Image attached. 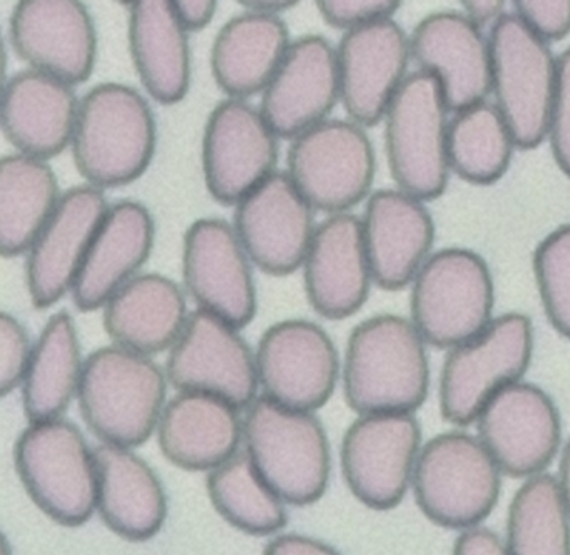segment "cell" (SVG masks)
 I'll list each match as a JSON object with an SVG mask.
<instances>
[{
    "label": "cell",
    "instance_id": "1",
    "mask_svg": "<svg viewBox=\"0 0 570 555\" xmlns=\"http://www.w3.org/2000/svg\"><path fill=\"white\" fill-rule=\"evenodd\" d=\"M429 388L426 343L412 320L376 314L355 327L343 361V391L353 411L413 413Z\"/></svg>",
    "mask_w": 570,
    "mask_h": 555
},
{
    "label": "cell",
    "instance_id": "2",
    "mask_svg": "<svg viewBox=\"0 0 570 555\" xmlns=\"http://www.w3.org/2000/svg\"><path fill=\"white\" fill-rule=\"evenodd\" d=\"M148 100L126 84L105 82L81 99L71 149L89 186H126L148 171L156 150Z\"/></svg>",
    "mask_w": 570,
    "mask_h": 555
},
{
    "label": "cell",
    "instance_id": "3",
    "mask_svg": "<svg viewBox=\"0 0 570 555\" xmlns=\"http://www.w3.org/2000/svg\"><path fill=\"white\" fill-rule=\"evenodd\" d=\"M166 387L168 378L151 358L116 344L99 348L82 368L79 411L102 444L139 447L158 428Z\"/></svg>",
    "mask_w": 570,
    "mask_h": 555
},
{
    "label": "cell",
    "instance_id": "4",
    "mask_svg": "<svg viewBox=\"0 0 570 555\" xmlns=\"http://www.w3.org/2000/svg\"><path fill=\"white\" fill-rule=\"evenodd\" d=\"M243 440L256 471L285 504L305 507L325 495L332 455L315 415L256 398L246 408Z\"/></svg>",
    "mask_w": 570,
    "mask_h": 555
},
{
    "label": "cell",
    "instance_id": "5",
    "mask_svg": "<svg viewBox=\"0 0 570 555\" xmlns=\"http://www.w3.org/2000/svg\"><path fill=\"white\" fill-rule=\"evenodd\" d=\"M493 308L492 271L466 247L436 251L412 281L410 320L432 347L452 350L472 340L495 320Z\"/></svg>",
    "mask_w": 570,
    "mask_h": 555
},
{
    "label": "cell",
    "instance_id": "6",
    "mask_svg": "<svg viewBox=\"0 0 570 555\" xmlns=\"http://www.w3.org/2000/svg\"><path fill=\"white\" fill-rule=\"evenodd\" d=\"M14 458L26 491L51 520L79 527L98 510L95 450L71 421L31 423L16 444Z\"/></svg>",
    "mask_w": 570,
    "mask_h": 555
},
{
    "label": "cell",
    "instance_id": "7",
    "mask_svg": "<svg viewBox=\"0 0 570 555\" xmlns=\"http://www.w3.org/2000/svg\"><path fill=\"white\" fill-rule=\"evenodd\" d=\"M449 106L439 82L416 70L393 97L385 119V150L396 189L433 201L450 177Z\"/></svg>",
    "mask_w": 570,
    "mask_h": 555
},
{
    "label": "cell",
    "instance_id": "8",
    "mask_svg": "<svg viewBox=\"0 0 570 555\" xmlns=\"http://www.w3.org/2000/svg\"><path fill=\"white\" fill-rule=\"evenodd\" d=\"M502 475L479 437L446 431L423 445L412 490L425 517L463 532L492 514Z\"/></svg>",
    "mask_w": 570,
    "mask_h": 555
},
{
    "label": "cell",
    "instance_id": "9",
    "mask_svg": "<svg viewBox=\"0 0 570 555\" xmlns=\"http://www.w3.org/2000/svg\"><path fill=\"white\" fill-rule=\"evenodd\" d=\"M492 94L519 149H535L549 133L559 77V56L530 32L515 13H505L489 33Z\"/></svg>",
    "mask_w": 570,
    "mask_h": 555
},
{
    "label": "cell",
    "instance_id": "10",
    "mask_svg": "<svg viewBox=\"0 0 570 555\" xmlns=\"http://www.w3.org/2000/svg\"><path fill=\"white\" fill-rule=\"evenodd\" d=\"M533 354L532 320L522 313L497 317L482 333L452 348L440 374V410L469 425L500 391L522 381Z\"/></svg>",
    "mask_w": 570,
    "mask_h": 555
},
{
    "label": "cell",
    "instance_id": "11",
    "mask_svg": "<svg viewBox=\"0 0 570 555\" xmlns=\"http://www.w3.org/2000/svg\"><path fill=\"white\" fill-rule=\"evenodd\" d=\"M286 166L309 206L332 216L370 197L376 157L365 127L328 119L292 140Z\"/></svg>",
    "mask_w": 570,
    "mask_h": 555
},
{
    "label": "cell",
    "instance_id": "12",
    "mask_svg": "<svg viewBox=\"0 0 570 555\" xmlns=\"http://www.w3.org/2000/svg\"><path fill=\"white\" fill-rule=\"evenodd\" d=\"M422 447V430L412 413L362 415L343 437V478L363 505L390 510L412 488Z\"/></svg>",
    "mask_w": 570,
    "mask_h": 555
},
{
    "label": "cell",
    "instance_id": "13",
    "mask_svg": "<svg viewBox=\"0 0 570 555\" xmlns=\"http://www.w3.org/2000/svg\"><path fill=\"white\" fill-rule=\"evenodd\" d=\"M166 378L179 393L212 395L238 410L258 398L252 347L235 327L203 310L189 314L181 337L169 350Z\"/></svg>",
    "mask_w": 570,
    "mask_h": 555
},
{
    "label": "cell",
    "instance_id": "14",
    "mask_svg": "<svg viewBox=\"0 0 570 555\" xmlns=\"http://www.w3.org/2000/svg\"><path fill=\"white\" fill-rule=\"evenodd\" d=\"M255 354L259 387L273 403L312 413L332 398L340 358L320 324L279 321L263 333Z\"/></svg>",
    "mask_w": 570,
    "mask_h": 555
},
{
    "label": "cell",
    "instance_id": "15",
    "mask_svg": "<svg viewBox=\"0 0 570 555\" xmlns=\"http://www.w3.org/2000/svg\"><path fill=\"white\" fill-rule=\"evenodd\" d=\"M183 280L198 310L239 328L256 317L252 261L233 224L219 217L195 221L183 240Z\"/></svg>",
    "mask_w": 570,
    "mask_h": 555
},
{
    "label": "cell",
    "instance_id": "16",
    "mask_svg": "<svg viewBox=\"0 0 570 555\" xmlns=\"http://www.w3.org/2000/svg\"><path fill=\"white\" fill-rule=\"evenodd\" d=\"M202 163L213 199L236 206L276 173L278 136L248 100H223L206 123Z\"/></svg>",
    "mask_w": 570,
    "mask_h": 555
},
{
    "label": "cell",
    "instance_id": "17",
    "mask_svg": "<svg viewBox=\"0 0 570 555\" xmlns=\"http://www.w3.org/2000/svg\"><path fill=\"white\" fill-rule=\"evenodd\" d=\"M475 421L479 440L503 475L535 477L543 474L559 451V410L535 384H510L483 407Z\"/></svg>",
    "mask_w": 570,
    "mask_h": 555
},
{
    "label": "cell",
    "instance_id": "18",
    "mask_svg": "<svg viewBox=\"0 0 570 555\" xmlns=\"http://www.w3.org/2000/svg\"><path fill=\"white\" fill-rule=\"evenodd\" d=\"M313 211L288 173L276 171L236 204L233 230L253 264L288 276L303 266L315 236Z\"/></svg>",
    "mask_w": 570,
    "mask_h": 555
},
{
    "label": "cell",
    "instance_id": "19",
    "mask_svg": "<svg viewBox=\"0 0 570 555\" xmlns=\"http://www.w3.org/2000/svg\"><path fill=\"white\" fill-rule=\"evenodd\" d=\"M11 43L36 72L79 86L91 77L98 33L78 0H22L11 16Z\"/></svg>",
    "mask_w": 570,
    "mask_h": 555
},
{
    "label": "cell",
    "instance_id": "20",
    "mask_svg": "<svg viewBox=\"0 0 570 555\" xmlns=\"http://www.w3.org/2000/svg\"><path fill=\"white\" fill-rule=\"evenodd\" d=\"M340 99L350 120L372 127L385 119L405 82L412 50L395 19L343 33L338 49Z\"/></svg>",
    "mask_w": 570,
    "mask_h": 555
},
{
    "label": "cell",
    "instance_id": "21",
    "mask_svg": "<svg viewBox=\"0 0 570 555\" xmlns=\"http://www.w3.org/2000/svg\"><path fill=\"white\" fill-rule=\"evenodd\" d=\"M109 207L102 189L89 184L62 194L26 261L29 296L38 310H48L72 291Z\"/></svg>",
    "mask_w": 570,
    "mask_h": 555
},
{
    "label": "cell",
    "instance_id": "22",
    "mask_svg": "<svg viewBox=\"0 0 570 555\" xmlns=\"http://www.w3.org/2000/svg\"><path fill=\"white\" fill-rule=\"evenodd\" d=\"M340 99L338 56L322 36L292 42L262 94L259 113L278 139L293 140L328 120Z\"/></svg>",
    "mask_w": 570,
    "mask_h": 555
},
{
    "label": "cell",
    "instance_id": "23",
    "mask_svg": "<svg viewBox=\"0 0 570 555\" xmlns=\"http://www.w3.org/2000/svg\"><path fill=\"white\" fill-rule=\"evenodd\" d=\"M419 70L439 82L450 113L485 103L492 94L489 39L462 12L430 13L410 36Z\"/></svg>",
    "mask_w": 570,
    "mask_h": 555
},
{
    "label": "cell",
    "instance_id": "24",
    "mask_svg": "<svg viewBox=\"0 0 570 555\" xmlns=\"http://www.w3.org/2000/svg\"><path fill=\"white\" fill-rule=\"evenodd\" d=\"M303 281L309 304L326 320H345L362 310L373 283L362 217L332 214L316 226Z\"/></svg>",
    "mask_w": 570,
    "mask_h": 555
},
{
    "label": "cell",
    "instance_id": "25",
    "mask_svg": "<svg viewBox=\"0 0 570 555\" xmlns=\"http://www.w3.org/2000/svg\"><path fill=\"white\" fill-rule=\"evenodd\" d=\"M373 283L395 291L412 284L432 256L435 223L423 201L400 189L370 194L362 217Z\"/></svg>",
    "mask_w": 570,
    "mask_h": 555
},
{
    "label": "cell",
    "instance_id": "26",
    "mask_svg": "<svg viewBox=\"0 0 570 555\" xmlns=\"http://www.w3.org/2000/svg\"><path fill=\"white\" fill-rule=\"evenodd\" d=\"M155 246V220L145 204L119 201L102 220L81 271L72 300L81 311H95L138 276Z\"/></svg>",
    "mask_w": 570,
    "mask_h": 555
},
{
    "label": "cell",
    "instance_id": "27",
    "mask_svg": "<svg viewBox=\"0 0 570 555\" xmlns=\"http://www.w3.org/2000/svg\"><path fill=\"white\" fill-rule=\"evenodd\" d=\"M81 100L69 84L28 69L2 94V133L18 154L49 160L71 146Z\"/></svg>",
    "mask_w": 570,
    "mask_h": 555
},
{
    "label": "cell",
    "instance_id": "28",
    "mask_svg": "<svg viewBox=\"0 0 570 555\" xmlns=\"http://www.w3.org/2000/svg\"><path fill=\"white\" fill-rule=\"evenodd\" d=\"M242 440L238 408L212 395H176L158 425L163 455L183 470H215L238 454Z\"/></svg>",
    "mask_w": 570,
    "mask_h": 555
},
{
    "label": "cell",
    "instance_id": "29",
    "mask_svg": "<svg viewBox=\"0 0 570 555\" xmlns=\"http://www.w3.org/2000/svg\"><path fill=\"white\" fill-rule=\"evenodd\" d=\"M98 512L109 530L129 542L159 534L168 515L165 488L156 471L131 448H95Z\"/></svg>",
    "mask_w": 570,
    "mask_h": 555
},
{
    "label": "cell",
    "instance_id": "30",
    "mask_svg": "<svg viewBox=\"0 0 570 555\" xmlns=\"http://www.w3.org/2000/svg\"><path fill=\"white\" fill-rule=\"evenodd\" d=\"M188 318L181 288L158 273L138 274L106 303L102 314L116 347L149 358L175 347Z\"/></svg>",
    "mask_w": 570,
    "mask_h": 555
},
{
    "label": "cell",
    "instance_id": "31",
    "mask_svg": "<svg viewBox=\"0 0 570 555\" xmlns=\"http://www.w3.org/2000/svg\"><path fill=\"white\" fill-rule=\"evenodd\" d=\"M129 50L146 93L156 103H181L191 86L188 32L173 12L169 0L129 3Z\"/></svg>",
    "mask_w": 570,
    "mask_h": 555
},
{
    "label": "cell",
    "instance_id": "32",
    "mask_svg": "<svg viewBox=\"0 0 570 555\" xmlns=\"http://www.w3.org/2000/svg\"><path fill=\"white\" fill-rule=\"evenodd\" d=\"M289 46L288 26L282 17L239 13L213 40V79L229 99L246 100L263 94Z\"/></svg>",
    "mask_w": 570,
    "mask_h": 555
},
{
    "label": "cell",
    "instance_id": "33",
    "mask_svg": "<svg viewBox=\"0 0 570 555\" xmlns=\"http://www.w3.org/2000/svg\"><path fill=\"white\" fill-rule=\"evenodd\" d=\"M85 361L71 314H52L32 347L22 381V407L31 423L58 420L78 397Z\"/></svg>",
    "mask_w": 570,
    "mask_h": 555
},
{
    "label": "cell",
    "instance_id": "34",
    "mask_svg": "<svg viewBox=\"0 0 570 555\" xmlns=\"http://www.w3.org/2000/svg\"><path fill=\"white\" fill-rule=\"evenodd\" d=\"M62 194L48 160L11 154L0 160V253L21 256L31 250Z\"/></svg>",
    "mask_w": 570,
    "mask_h": 555
},
{
    "label": "cell",
    "instance_id": "35",
    "mask_svg": "<svg viewBox=\"0 0 570 555\" xmlns=\"http://www.w3.org/2000/svg\"><path fill=\"white\" fill-rule=\"evenodd\" d=\"M515 149L509 124L489 100L459 110L450 119V169L465 183L489 186L502 179Z\"/></svg>",
    "mask_w": 570,
    "mask_h": 555
},
{
    "label": "cell",
    "instance_id": "36",
    "mask_svg": "<svg viewBox=\"0 0 570 555\" xmlns=\"http://www.w3.org/2000/svg\"><path fill=\"white\" fill-rule=\"evenodd\" d=\"M510 555H570V510L552 475L527 478L507 522Z\"/></svg>",
    "mask_w": 570,
    "mask_h": 555
},
{
    "label": "cell",
    "instance_id": "37",
    "mask_svg": "<svg viewBox=\"0 0 570 555\" xmlns=\"http://www.w3.org/2000/svg\"><path fill=\"white\" fill-rule=\"evenodd\" d=\"M206 487L216 512L245 534L272 535L288 522L285 502L266 485L246 454H236L209 471Z\"/></svg>",
    "mask_w": 570,
    "mask_h": 555
},
{
    "label": "cell",
    "instance_id": "38",
    "mask_svg": "<svg viewBox=\"0 0 570 555\" xmlns=\"http://www.w3.org/2000/svg\"><path fill=\"white\" fill-rule=\"evenodd\" d=\"M533 276L547 320L570 340V224L540 241L533 253Z\"/></svg>",
    "mask_w": 570,
    "mask_h": 555
},
{
    "label": "cell",
    "instance_id": "39",
    "mask_svg": "<svg viewBox=\"0 0 570 555\" xmlns=\"http://www.w3.org/2000/svg\"><path fill=\"white\" fill-rule=\"evenodd\" d=\"M32 347L18 318L0 314V393L9 395L24 381Z\"/></svg>",
    "mask_w": 570,
    "mask_h": 555
},
{
    "label": "cell",
    "instance_id": "40",
    "mask_svg": "<svg viewBox=\"0 0 570 555\" xmlns=\"http://www.w3.org/2000/svg\"><path fill=\"white\" fill-rule=\"evenodd\" d=\"M402 3L395 0H322L320 16L328 26L352 32L372 23L392 20Z\"/></svg>",
    "mask_w": 570,
    "mask_h": 555
},
{
    "label": "cell",
    "instance_id": "41",
    "mask_svg": "<svg viewBox=\"0 0 570 555\" xmlns=\"http://www.w3.org/2000/svg\"><path fill=\"white\" fill-rule=\"evenodd\" d=\"M547 137L553 160L562 173L570 176V49L559 56V77Z\"/></svg>",
    "mask_w": 570,
    "mask_h": 555
},
{
    "label": "cell",
    "instance_id": "42",
    "mask_svg": "<svg viewBox=\"0 0 570 555\" xmlns=\"http://www.w3.org/2000/svg\"><path fill=\"white\" fill-rule=\"evenodd\" d=\"M513 13L543 42H559L570 33V0H517Z\"/></svg>",
    "mask_w": 570,
    "mask_h": 555
},
{
    "label": "cell",
    "instance_id": "43",
    "mask_svg": "<svg viewBox=\"0 0 570 555\" xmlns=\"http://www.w3.org/2000/svg\"><path fill=\"white\" fill-rule=\"evenodd\" d=\"M453 555H510L505 542L485 527L466 528L453 545Z\"/></svg>",
    "mask_w": 570,
    "mask_h": 555
},
{
    "label": "cell",
    "instance_id": "44",
    "mask_svg": "<svg viewBox=\"0 0 570 555\" xmlns=\"http://www.w3.org/2000/svg\"><path fill=\"white\" fill-rule=\"evenodd\" d=\"M263 555H342L332 545L306 535L286 534L273 538Z\"/></svg>",
    "mask_w": 570,
    "mask_h": 555
},
{
    "label": "cell",
    "instance_id": "45",
    "mask_svg": "<svg viewBox=\"0 0 570 555\" xmlns=\"http://www.w3.org/2000/svg\"><path fill=\"white\" fill-rule=\"evenodd\" d=\"M171 6L176 19L188 33L206 29L218 10L215 0H176Z\"/></svg>",
    "mask_w": 570,
    "mask_h": 555
},
{
    "label": "cell",
    "instance_id": "46",
    "mask_svg": "<svg viewBox=\"0 0 570 555\" xmlns=\"http://www.w3.org/2000/svg\"><path fill=\"white\" fill-rule=\"evenodd\" d=\"M462 13L480 30L490 26L492 29L505 16L503 0H465L462 2Z\"/></svg>",
    "mask_w": 570,
    "mask_h": 555
},
{
    "label": "cell",
    "instance_id": "47",
    "mask_svg": "<svg viewBox=\"0 0 570 555\" xmlns=\"http://www.w3.org/2000/svg\"><path fill=\"white\" fill-rule=\"evenodd\" d=\"M239 6L245 9V12L266 17H279L286 10L298 6V2H293V0H243V2H239Z\"/></svg>",
    "mask_w": 570,
    "mask_h": 555
},
{
    "label": "cell",
    "instance_id": "48",
    "mask_svg": "<svg viewBox=\"0 0 570 555\" xmlns=\"http://www.w3.org/2000/svg\"><path fill=\"white\" fill-rule=\"evenodd\" d=\"M557 481H559L560 491H562L570 510V440L567 441L566 447H563L562 457H560Z\"/></svg>",
    "mask_w": 570,
    "mask_h": 555
},
{
    "label": "cell",
    "instance_id": "49",
    "mask_svg": "<svg viewBox=\"0 0 570 555\" xmlns=\"http://www.w3.org/2000/svg\"><path fill=\"white\" fill-rule=\"evenodd\" d=\"M2 555H12L11 545H9L8 538H2V551H0Z\"/></svg>",
    "mask_w": 570,
    "mask_h": 555
}]
</instances>
